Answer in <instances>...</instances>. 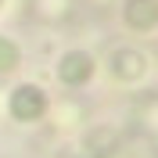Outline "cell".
Here are the masks:
<instances>
[{
  "label": "cell",
  "instance_id": "6da1fadb",
  "mask_svg": "<svg viewBox=\"0 0 158 158\" xmlns=\"http://www.w3.org/2000/svg\"><path fill=\"white\" fill-rule=\"evenodd\" d=\"M11 111H15V118H22V122L40 118V111H43V94H40L36 86H18L15 97H11Z\"/></svg>",
  "mask_w": 158,
  "mask_h": 158
},
{
  "label": "cell",
  "instance_id": "7a4b0ae2",
  "mask_svg": "<svg viewBox=\"0 0 158 158\" xmlns=\"http://www.w3.org/2000/svg\"><path fill=\"white\" fill-rule=\"evenodd\" d=\"M15 58H18V50L11 47V43H4V40H0V69H11V65H15Z\"/></svg>",
  "mask_w": 158,
  "mask_h": 158
}]
</instances>
